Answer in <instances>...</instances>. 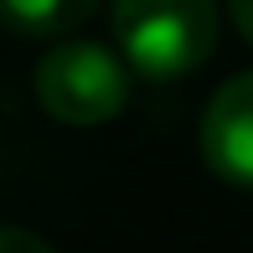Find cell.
I'll list each match as a JSON object with an SVG mask.
<instances>
[{
	"instance_id": "cell-3",
	"label": "cell",
	"mask_w": 253,
	"mask_h": 253,
	"mask_svg": "<svg viewBox=\"0 0 253 253\" xmlns=\"http://www.w3.org/2000/svg\"><path fill=\"white\" fill-rule=\"evenodd\" d=\"M202 160L227 186L253 191V73L227 78L202 114Z\"/></svg>"
},
{
	"instance_id": "cell-4",
	"label": "cell",
	"mask_w": 253,
	"mask_h": 253,
	"mask_svg": "<svg viewBox=\"0 0 253 253\" xmlns=\"http://www.w3.org/2000/svg\"><path fill=\"white\" fill-rule=\"evenodd\" d=\"M98 10V0H0V21L21 37H62L83 26Z\"/></svg>"
},
{
	"instance_id": "cell-6",
	"label": "cell",
	"mask_w": 253,
	"mask_h": 253,
	"mask_svg": "<svg viewBox=\"0 0 253 253\" xmlns=\"http://www.w3.org/2000/svg\"><path fill=\"white\" fill-rule=\"evenodd\" d=\"M227 10H233V21H238V31L253 42V0H227Z\"/></svg>"
},
{
	"instance_id": "cell-2",
	"label": "cell",
	"mask_w": 253,
	"mask_h": 253,
	"mask_svg": "<svg viewBox=\"0 0 253 253\" xmlns=\"http://www.w3.org/2000/svg\"><path fill=\"white\" fill-rule=\"evenodd\" d=\"M37 98L62 124H103L129 103V73L98 42H62L37 62Z\"/></svg>"
},
{
	"instance_id": "cell-5",
	"label": "cell",
	"mask_w": 253,
	"mask_h": 253,
	"mask_svg": "<svg viewBox=\"0 0 253 253\" xmlns=\"http://www.w3.org/2000/svg\"><path fill=\"white\" fill-rule=\"evenodd\" d=\"M0 253H57L52 243H42L37 233H21V227H0Z\"/></svg>"
},
{
	"instance_id": "cell-1",
	"label": "cell",
	"mask_w": 253,
	"mask_h": 253,
	"mask_svg": "<svg viewBox=\"0 0 253 253\" xmlns=\"http://www.w3.org/2000/svg\"><path fill=\"white\" fill-rule=\"evenodd\" d=\"M114 42L145 78H181L217 47V0H114Z\"/></svg>"
}]
</instances>
